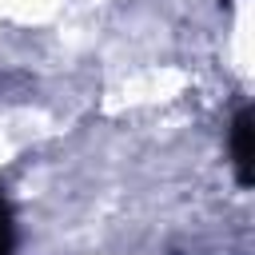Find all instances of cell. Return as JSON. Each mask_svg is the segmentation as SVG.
<instances>
[{"mask_svg": "<svg viewBox=\"0 0 255 255\" xmlns=\"http://www.w3.org/2000/svg\"><path fill=\"white\" fill-rule=\"evenodd\" d=\"M231 163H235L239 187H251L255 183V116H251V108H239L231 120Z\"/></svg>", "mask_w": 255, "mask_h": 255, "instance_id": "6da1fadb", "label": "cell"}, {"mask_svg": "<svg viewBox=\"0 0 255 255\" xmlns=\"http://www.w3.org/2000/svg\"><path fill=\"white\" fill-rule=\"evenodd\" d=\"M12 247H16V227H12V207H8V199H4V191H0V255H12Z\"/></svg>", "mask_w": 255, "mask_h": 255, "instance_id": "7a4b0ae2", "label": "cell"}]
</instances>
